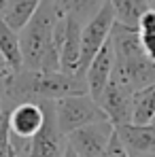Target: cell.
<instances>
[{"label":"cell","mask_w":155,"mask_h":157,"mask_svg":"<svg viewBox=\"0 0 155 157\" xmlns=\"http://www.w3.org/2000/svg\"><path fill=\"white\" fill-rule=\"evenodd\" d=\"M134 157H155V153H145V155H134Z\"/></svg>","instance_id":"25"},{"label":"cell","mask_w":155,"mask_h":157,"mask_svg":"<svg viewBox=\"0 0 155 157\" xmlns=\"http://www.w3.org/2000/svg\"><path fill=\"white\" fill-rule=\"evenodd\" d=\"M147 4H149V9H155V0H147Z\"/></svg>","instance_id":"24"},{"label":"cell","mask_w":155,"mask_h":157,"mask_svg":"<svg viewBox=\"0 0 155 157\" xmlns=\"http://www.w3.org/2000/svg\"><path fill=\"white\" fill-rule=\"evenodd\" d=\"M43 0H9L6 6L0 11V15L4 17V21L9 26H13L17 32L30 21V17L36 13V9L41 6Z\"/></svg>","instance_id":"15"},{"label":"cell","mask_w":155,"mask_h":157,"mask_svg":"<svg viewBox=\"0 0 155 157\" xmlns=\"http://www.w3.org/2000/svg\"><path fill=\"white\" fill-rule=\"evenodd\" d=\"M138 34H140V45L145 55L155 62V9H147L138 21Z\"/></svg>","instance_id":"18"},{"label":"cell","mask_w":155,"mask_h":157,"mask_svg":"<svg viewBox=\"0 0 155 157\" xmlns=\"http://www.w3.org/2000/svg\"><path fill=\"white\" fill-rule=\"evenodd\" d=\"M117 83L130 87L132 91L149 85L155 81V62H151L145 51L134 53V55H115V66H113V77Z\"/></svg>","instance_id":"8"},{"label":"cell","mask_w":155,"mask_h":157,"mask_svg":"<svg viewBox=\"0 0 155 157\" xmlns=\"http://www.w3.org/2000/svg\"><path fill=\"white\" fill-rule=\"evenodd\" d=\"M15 157H64L66 136L55 123L53 100H45V123L32 138H11Z\"/></svg>","instance_id":"3"},{"label":"cell","mask_w":155,"mask_h":157,"mask_svg":"<svg viewBox=\"0 0 155 157\" xmlns=\"http://www.w3.org/2000/svg\"><path fill=\"white\" fill-rule=\"evenodd\" d=\"M132 96H134V91L126 85L117 83L115 78H110L108 85L104 87L98 104L102 106L108 121L115 128L132 121Z\"/></svg>","instance_id":"10"},{"label":"cell","mask_w":155,"mask_h":157,"mask_svg":"<svg viewBox=\"0 0 155 157\" xmlns=\"http://www.w3.org/2000/svg\"><path fill=\"white\" fill-rule=\"evenodd\" d=\"M108 4L113 6L115 19L126 26H138L142 13L149 9L147 0H108Z\"/></svg>","instance_id":"17"},{"label":"cell","mask_w":155,"mask_h":157,"mask_svg":"<svg viewBox=\"0 0 155 157\" xmlns=\"http://www.w3.org/2000/svg\"><path fill=\"white\" fill-rule=\"evenodd\" d=\"M98 157H132V155H130V151L126 149V144L121 142L119 134H117V130H115V136H113V140L108 142L106 151H104L102 155H98Z\"/></svg>","instance_id":"19"},{"label":"cell","mask_w":155,"mask_h":157,"mask_svg":"<svg viewBox=\"0 0 155 157\" xmlns=\"http://www.w3.org/2000/svg\"><path fill=\"white\" fill-rule=\"evenodd\" d=\"M121 142L126 144L130 155H145L155 153V123H123L115 128Z\"/></svg>","instance_id":"12"},{"label":"cell","mask_w":155,"mask_h":157,"mask_svg":"<svg viewBox=\"0 0 155 157\" xmlns=\"http://www.w3.org/2000/svg\"><path fill=\"white\" fill-rule=\"evenodd\" d=\"M155 117V81L132 96V123H151Z\"/></svg>","instance_id":"14"},{"label":"cell","mask_w":155,"mask_h":157,"mask_svg":"<svg viewBox=\"0 0 155 157\" xmlns=\"http://www.w3.org/2000/svg\"><path fill=\"white\" fill-rule=\"evenodd\" d=\"M6 2H9V0H0V11H2V9L6 6Z\"/></svg>","instance_id":"26"},{"label":"cell","mask_w":155,"mask_h":157,"mask_svg":"<svg viewBox=\"0 0 155 157\" xmlns=\"http://www.w3.org/2000/svg\"><path fill=\"white\" fill-rule=\"evenodd\" d=\"M13 153V147H11V134H9V128L4 125L0 130V157H11Z\"/></svg>","instance_id":"20"},{"label":"cell","mask_w":155,"mask_h":157,"mask_svg":"<svg viewBox=\"0 0 155 157\" xmlns=\"http://www.w3.org/2000/svg\"><path fill=\"white\" fill-rule=\"evenodd\" d=\"M0 57L9 66L11 75L19 72L24 68V55H21V43H19V32L13 26L4 21L0 15Z\"/></svg>","instance_id":"13"},{"label":"cell","mask_w":155,"mask_h":157,"mask_svg":"<svg viewBox=\"0 0 155 157\" xmlns=\"http://www.w3.org/2000/svg\"><path fill=\"white\" fill-rule=\"evenodd\" d=\"M87 91L85 77L62 70H30L21 68L4 78V102L19 104L26 100H57L68 94Z\"/></svg>","instance_id":"1"},{"label":"cell","mask_w":155,"mask_h":157,"mask_svg":"<svg viewBox=\"0 0 155 157\" xmlns=\"http://www.w3.org/2000/svg\"><path fill=\"white\" fill-rule=\"evenodd\" d=\"M45 123V100H26L6 108L11 138H32Z\"/></svg>","instance_id":"9"},{"label":"cell","mask_w":155,"mask_h":157,"mask_svg":"<svg viewBox=\"0 0 155 157\" xmlns=\"http://www.w3.org/2000/svg\"><path fill=\"white\" fill-rule=\"evenodd\" d=\"M153 123H155V117H153Z\"/></svg>","instance_id":"28"},{"label":"cell","mask_w":155,"mask_h":157,"mask_svg":"<svg viewBox=\"0 0 155 157\" xmlns=\"http://www.w3.org/2000/svg\"><path fill=\"white\" fill-rule=\"evenodd\" d=\"M60 13L51 0H43L36 13L19 30L24 68L30 70H60V57L53 47V28Z\"/></svg>","instance_id":"2"},{"label":"cell","mask_w":155,"mask_h":157,"mask_svg":"<svg viewBox=\"0 0 155 157\" xmlns=\"http://www.w3.org/2000/svg\"><path fill=\"white\" fill-rule=\"evenodd\" d=\"M81 36H83V21L75 17H57L53 28V47L60 57V70L75 75L81 57Z\"/></svg>","instance_id":"6"},{"label":"cell","mask_w":155,"mask_h":157,"mask_svg":"<svg viewBox=\"0 0 155 157\" xmlns=\"http://www.w3.org/2000/svg\"><path fill=\"white\" fill-rule=\"evenodd\" d=\"M115 13L113 6L108 4V0L98 9V13L87 19L83 24V36H81V57H79V66H77V77H85V70L89 66V62L94 59V55L102 49V45L108 40L110 30L115 26Z\"/></svg>","instance_id":"5"},{"label":"cell","mask_w":155,"mask_h":157,"mask_svg":"<svg viewBox=\"0 0 155 157\" xmlns=\"http://www.w3.org/2000/svg\"><path fill=\"white\" fill-rule=\"evenodd\" d=\"M51 2L60 15L75 17V19L85 24L87 19H91L98 13V9L102 6L106 0H51Z\"/></svg>","instance_id":"16"},{"label":"cell","mask_w":155,"mask_h":157,"mask_svg":"<svg viewBox=\"0 0 155 157\" xmlns=\"http://www.w3.org/2000/svg\"><path fill=\"white\" fill-rule=\"evenodd\" d=\"M6 125V108H4V102L0 100V130Z\"/></svg>","instance_id":"22"},{"label":"cell","mask_w":155,"mask_h":157,"mask_svg":"<svg viewBox=\"0 0 155 157\" xmlns=\"http://www.w3.org/2000/svg\"><path fill=\"white\" fill-rule=\"evenodd\" d=\"M11 77V70H9V66L2 62V57H0V81H4V78Z\"/></svg>","instance_id":"21"},{"label":"cell","mask_w":155,"mask_h":157,"mask_svg":"<svg viewBox=\"0 0 155 157\" xmlns=\"http://www.w3.org/2000/svg\"><path fill=\"white\" fill-rule=\"evenodd\" d=\"M64 157H79V155L70 149V147H68V144H66V149H64Z\"/></svg>","instance_id":"23"},{"label":"cell","mask_w":155,"mask_h":157,"mask_svg":"<svg viewBox=\"0 0 155 157\" xmlns=\"http://www.w3.org/2000/svg\"><path fill=\"white\" fill-rule=\"evenodd\" d=\"M113 136H115V125L108 119H102L66 134V144L79 157H98L106 151Z\"/></svg>","instance_id":"7"},{"label":"cell","mask_w":155,"mask_h":157,"mask_svg":"<svg viewBox=\"0 0 155 157\" xmlns=\"http://www.w3.org/2000/svg\"><path fill=\"white\" fill-rule=\"evenodd\" d=\"M11 147H13V144H11ZM11 157H15V153H11Z\"/></svg>","instance_id":"27"},{"label":"cell","mask_w":155,"mask_h":157,"mask_svg":"<svg viewBox=\"0 0 155 157\" xmlns=\"http://www.w3.org/2000/svg\"><path fill=\"white\" fill-rule=\"evenodd\" d=\"M53 113H55V123L64 136L87 123L108 119L102 106L98 104V100H94L87 91L68 94L53 100Z\"/></svg>","instance_id":"4"},{"label":"cell","mask_w":155,"mask_h":157,"mask_svg":"<svg viewBox=\"0 0 155 157\" xmlns=\"http://www.w3.org/2000/svg\"><path fill=\"white\" fill-rule=\"evenodd\" d=\"M113 66H115V53H113V47H110V40H106L102 45V49L89 62L87 70H85L87 94L94 100H100L104 87L108 85V81L113 77Z\"/></svg>","instance_id":"11"}]
</instances>
